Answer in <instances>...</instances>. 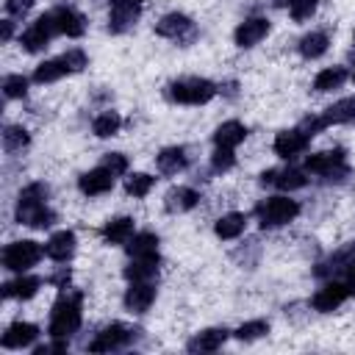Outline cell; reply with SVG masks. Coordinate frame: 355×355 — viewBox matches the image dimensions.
Wrapping results in <instances>:
<instances>
[{
	"label": "cell",
	"instance_id": "33",
	"mask_svg": "<svg viewBox=\"0 0 355 355\" xmlns=\"http://www.w3.org/2000/svg\"><path fill=\"white\" fill-rule=\"evenodd\" d=\"M64 75H72L69 67L64 64V58H61V55H58V58H47V61H42V64L33 69V83H55V80H61Z\"/></svg>",
	"mask_w": 355,
	"mask_h": 355
},
{
	"label": "cell",
	"instance_id": "25",
	"mask_svg": "<svg viewBox=\"0 0 355 355\" xmlns=\"http://www.w3.org/2000/svg\"><path fill=\"white\" fill-rule=\"evenodd\" d=\"M247 125L239 122V119H227L222 122L216 130H214V147H227V150H236L244 139H247Z\"/></svg>",
	"mask_w": 355,
	"mask_h": 355
},
{
	"label": "cell",
	"instance_id": "21",
	"mask_svg": "<svg viewBox=\"0 0 355 355\" xmlns=\"http://www.w3.org/2000/svg\"><path fill=\"white\" fill-rule=\"evenodd\" d=\"M200 191L197 189H191V186H175V189H169L166 191V197H164V208L169 211V214H186V211H194L197 205H200Z\"/></svg>",
	"mask_w": 355,
	"mask_h": 355
},
{
	"label": "cell",
	"instance_id": "9",
	"mask_svg": "<svg viewBox=\"0 0 355 355\" xmlns=\"http://www.w3.org/2000/svg\"><path fill=\"white\" fill-rule=\"evenodd\" d=\"M144 0H108V31L122 36L133 31V25L141 17Z\"/></svg>",
	"mask_w": 355,
	"mask_h": 355
},
{
	"label": "cell",
	"instance_id": "30",
	"mask_svg": "<svg viewBox=\"0 0 355 355\" xmlns=\"http://www.w3.org/2000/svg\"><path fill=\"white\" fill-rule=\"evenodd\" d=\"M244 227H247V216L239 214V211L222 214V216L214 222V233H216V239H222V241H233V239H239V236L244 233Z\"/></svg>",
	"mask_w": 355,
	"mask_h": 355
},
{
	"label": "cell",
	"instance_id": "13",
	"mask_svg": "<svg viewBox=\"0 0 355 355\" xmlns=\"http://www.w3.org/2000/svg\"><path fill=\"white\" fill-rule=\"evenodd\" d=\"M308 172L305 169H297V166H286V169H266V172H261V183L263 186H275V189H280V191H297V189H302L305 183H308V178H305Z\"/></svg>",
	"mask_w": 355,
	"mask_h": 355
},
{
	"label": "cell",
	"instance_id": "10",
	"mask_svg": "<svg viewBox=\"0 0 355 355\" xmlns=\"http://www.w3.org/2000/svg\"><path fill=\"white\" fill-rule=\"evenodd\" d=\"M53 36H58V25H55L53 11H47L42 17H36V22L19 36V44H22L25 53H42L50 44Z\"/></svg>",
	"mask_w": 355,
	"mask_h": 355
},
{
	"label": "cell",
	"instance_id": "19",
	"mask_svg": "<svg viewBox=\"0 0 355 355\" xmlns=\"http://www.w3.org/2000/svg\"><path fill=\"white\" fill-rule=\"evenodd\" d=\"M75 247H78L75 233H72V230H58V233H53V236L47 239L44 255H47L50 261H55V263H67V261L75 255Z\"/></svg>",
	"mask_w": 355,
	"mask_h": 355
},
{
	"label": "cell",
	"instance_id": "28",
	"mask_svg": "<svg viewBox=\"0 0 355 355\" xmlns=\"http://www.w3.org/2000/svg\"><path fill=\"white\" fill-rule=\"evenodd\" d=\"M158 263L161 258L158 255H147V258H130V263L125 266V280L128 283H136V280H155L158 277Z\"/></svg>",
	"mask_w": 355,
	"mask_h": 355
},
{
	"label": "cell",
	"instance_id": "18",
	"mask_svg": "<svg viewBox=\"0 0 355 355\" xmlns=\"http://www.w3.org/2000/svg\"><path fill=\"white\" fill-rule=\"evenodd\" d=\"M233 333L227 327H205L200 333H194L189 341H186V349L189 352H216Z\"/></svg>",
	"mask_w": 355,
	"mask_h": 355
},
{
	"label": "cell",
	"instance_id": "11",
	"mask_svg": "<svg viewBox=\"0 0 355 355\" xmlns=\"http://www.w3.org/2000/svg\"><path fill=\"white\" fill-rule=\"evenodd\" d=\"M308 144H311V136H308L302 128H286V130H280V133L275 136L272 150H275V155L291 161V158L302 155V153L308 150Z\"/></svg>",
	"mask_w": 355,
	"mask_h": 355
},
{
	"label": "cell",
	"instance_id": "29",
	"mask_svg": "<svg viewBox=\"0 0 355 355\" xmlns=\"http://www.w3.org/2000/svg\"><path fill=\"white\" fill-rule=\"evenodd\" d=\"M327 47H330V36H327L324 31H311V33H305V36L297 42V50H300V55H302L305 61L322 58V55L327 53Z\"/></svg>",
	"mask_w": 355,
	"mask_h": 355
},
{
	"label": "cell",
	"instance_id": "40",
	"mask_svg": "<svg viewBox=\"0 0 355 355\" xmlns=\"http://www.w3.org/2000/svg\"><path fill=\"white\" fill-rule=\"evenodd\" d=\"M316 8H319V0H294L288 6V14L294 22H308L316 14Z\"/></svg>",
	"mask_w": 355,
	"mask_h": 355
},
{
	"label": "cell",
	"instance_id": "1",
	"mask_svg": "<svg viewBox=\"0 0 355 355\" xmlns=\"http://www.w3.org/2000/svg\"><path fill=\"white\" fill-rule=\"evenodd\" d=\"M164 94H166L169 103H178V105H205L219 94V86L214 80H208V78L189 75V78L169 80Z\"/></svg>",
	"mask_w": 355,
	"mask_h": 355
},
{
	"label": "cell",
	"instance_id": "24",
	"mask_svg": "<svg viewBox=\"0 0 355 355\" xmlns=\"http://www.w3.org/2000/svg\"><path fill=\"white\" fill-rule=\"evenodd\" d=\"M133 233H136V222L130 216H114L100 230V236H103L105 244H122V247L133 239Z\"/></svg>",
	"mask_w": 355,
	"mask_h": 355
},
{
	"label": "cell",
	"instance_id": "4",
	"mask_svg": "<svg viewBox=\"0 0 355 355\" xmlns=\"http://www.w3.org/2000/svg\"><path fill=\"white\" fill-rule=\"evenodd\" d=\"M308 175H316L322 180H341L349 175V166H347V150L344 147H330V150H319V153H311L305 158V166H302Z\"/></svg>",
	"mask_w": 355,
	"mask_h": 355
},
{
	"label": "cell",
	"instance_id": "43",
	"mask_svg": "<svg viewBox=\"0 0 355 355\" xmlns=\"http://www.w3.org/2000/svg\"><path fill=\"white\" fill-rule=\"evenodd\" d=\"M33 6H36V0H6V14L8 17H25Z\"/></svg>",
	"mask_w": 355,
	"mask_h": 355
},
{
	"label": "cell",
	"instance_id": "38",
	"mask_svg": "<svg viewBox=\"0 0 355 355\" xmlns=\"http://www.w3.org/2000/svg\"><path fill=\"white\" fill-rule=\"evenodd\" d=\"M3 94L8 100H22L28 94V78L25 75H6L3 78Z\"/></svg>",
	"mask_w": 355,
	"mask_h": 355
},
{
	"label": "cell",
	"instance_id": "16",
	"mask_svg": "<svg viewBox=\"0 0 355 355\" xmlns=\"http://www.w3.org/2000/svg\"><path fill=\"white\" fill-rule=\"evenodd\" d=\"M347 297H349V291H347L344 283L327 280V283L313 294L311 305H313V311H319V313H333L336 308H341V305L347 302Z\"/></svg>",
	"mask_w": 355,
	"mask_h": 355
},
{
	"label": "cell",
	"instance_id": "7",
	"mask_svg": "<svg viewBox=\"0 0 355 355\" xmlns=\"http://www.w3.org/2000/svg\"><path fill=\"white\" fill-rule=\"evenodd\" d=\"M14 219H17L19 225L44 230V227H50V225L55 222V211L47 205V200H36V197H22V194H19Z\"/></svg>",
	"mask_w": 355,
	"mask_h": 355
},
{
	"label": "cell",
	"instance_id": "47",
	"mask_svg": "<svg viewBox=\"0 0 355 355\" xmlns=\"http://www.w3.org/2000/svg\"><path fill=\"white\" fill-rule=\"evenodd\" d=\"M291 3H294V0H272V6H275V8H288Z\"/></svg>",
	"mask_w": 355,
	"mask_h": 355
},
{
	"label": "cell",
	"instance_id": "22",
	"mask_svg": "<svg viewBox=\"0 0 355 355\" xmlns=\"http://www.w3.org/2000/svg\"><path fill=\"white\" fill-rule=\"evenodd\" d=\"M53 17H55V25H58V33L61 36L80 39L86 33V19H83L80 11H75L69 6H61V8H53Z\"/></svg>",
	"mask_w": 355,
	"mask_h": 355
},
{
	"label": "cell",
	"instance_id": "17",
	"mask_svg": "<svg viewBox=\"0 0 355 355\" xmlns=\"http://www.w3.org/2000/svg\"><path fill=\"white\" fill-rule=\"evenodd\" d=\"M36 338H39V327H36L33 322H22V319H19V322H11V324L6 327L0 344H3V349H25V347H31Z\"/></svg>",
	"mask_w": 355,
	"mask_h": 355
},
{
	"label": "cell",
	"instance_id": "34",
	"mask_svg": "<svg viewBox=\"0 0 355 355\" xmlns=\"http://www.w3.org/2000/svg\"><path fill=\"white\" fill-rule=\"evenodd\" d=\"M119 128H122V116L116 111H103L92 119V133L97 139H111L119 133Z\"/></svg>",
	"mask_w": 355,
	"mask_h": 355
},
{
	"label": "cell",
	"instance_id": "27",
	"mask_svg": "<svg viewBox=\"0 0 355 355\" xmlns=\"http://www.w3.org/2000/svg\"><path fill=\"white\" fill-rule=\"evenodd\" d=\"M347 80H349V69L341 67V64H333V67H324V69L313 78V92H316V94H327V92L341 89Z\"/></svg>",
	"mask_w": 355,
	"mask_h": 355
},
{
	"label": "cell",
	"instance_id": "15",
	"mask_svg": "<svg viewBox=\"0 0 355 355\" xmlns=\"http://www.w3.org/2000/svg\"><path fill=\"white\" fill-rule=\"evenodd\" d=\"M114 180H116V175L100 164V166H94L78 178V189L86 197H100V194H108L114 189Z\"/></svg>",
	"mask_w": 355,
	"mask_h": 355
},
{
	"label": "cell",
	"instance_id": "46",
	"mask_svg": "<svg viewBox=\"0 0 355 355\" xmlns=\"http://www.w3.org/2000/svg\"><path fill=\"white\" fill-rule=\"evenodd\" d=\"M0 25H3V42H11V36H14V22H11V19H3Z\"/></svg>",
	"mask_w": 355,
	"mask_h": 355
},
{
	"label": "cell",
	"instance_id": "8",
	"mask_svg": "<svg viewBox=\"0 0 355 355\" xmlns=\"http://www.w3.org/2000/svg\"><path fill=\"white\" fill-rule=\"evenodd\" d=\"M155 33L161 39H169V42H178V44H189V42L197 39V25H194L191 17H186L180 11H169L155 22Z\"/></svg>",
	"mask_w": 355,
	"mask_h": 355
},
{
	"label": "cell",
	"instance_id": "5",
	"mask_svg": "<svg viewBox=\"0 0 355 355\" xmlns=\"http://www.w3.org/2000/svg\"><path fill=\"white\" fill-rule=\"evenodd\" d=\"M139 327L133 324H125V322H111L105 324L92 341H89V352H116V349H125L130 347L136 338H139Z\"/></svg>",
	"mask_w": 355,
	"mask_h": 355
},
{
	"label": "cell",
	"instance_id": "48",
	"mask_svg": "<svg viewBox=\"0 0 355 355\" xmlns=\"http://www.w3.org/2000/svg\"><path fill=\"white\" fill-rule=\"evenodd\" d=\"M352 80H355V72H352Z\"/></svg>",
	"mask_w": 355,
	"mask_h": 355
},
{
	"label": "cell",
	"instance_id": "26",
	"mask_svg": "<svg viewBox=\"0 0 355 355\" xmlns=\"http://www.w3.org/2000/svg\"><path fill=\"white\" fill-rule=\"evenodd\" d=\"M39 288H42V277L22 272L19 277L3 283V297H6V300H31V297H36Z\"/></svg>",
	"mask_w": 355,
	"mask_h": 355
},
{
	"label": "cell",
	"instance_id": "45",
	"mask_svg": "<svg viewBox=\"0 0 355 355\" xmlns=\"http://www.w3.org/2000/svg\"><path fill=\"white\" fill-rule=\"evenodd\" d=\"M344 286H347V291H349V297H355V261L344 269V280H341Z\"/></svg>",
	"mask_w": 355,
	"mask_h": 355
},
{
	"label": "cell",
	"instance_id": "14",
	"mask_svg": "<svg viewBox=\"0 0 355 355\" xmlns=\"http://www.w3.org/2000/svg\"><path fill=\"white\" fill-rule=\"evenodd\" d=\"M153 302H155V283H153V280L128 283L125 297H122L125 311H130V313H144V311H150Z\"/></svg>",
	"mask_w": 355,
	"mask_h": 355
},
{
	"label": "cell",
	"instance_id": "41",
	"mask_svg": "<svg viewBox=\"0 0 355 355\" xmlns=\"http://www.w3.org/2000/svg\"><path fill=\"white\" fill-rule=\"evenodd\" d=\"M61 58H64V64L69 67V72H83V69L89 67V58H86V53H83L80 47H69L67 53H61Z\"/></svg>",
	"mask_w": 355,
	"mask_h": 355
},
{
	"label": "cell",
	"instance_id": "3",
	"mask_svg": "<svg viewBox=\"0 0 355 355\" xmlns=\"http://www.w3.org/2000/svg\"><path fill=\"white\" fill-rule=\"evenodd\" d=\"M255 216H258L263 230H275V227H283L300 216V202L291 200L288 194H275V197H266L263 202L255 205Z\"/></svg>",
	"mask_w": 355,
	"mask_h": 355
},
{
	"label": "cell",
	"instance_id": "37",
	"mask_svg": "<svg viewBox=\"0 0 355 355\" xmlns=\"http://www.w3.org/2000/svg\"><path fill=\"white\" fill-rule=\"evenodd\" d=\"M263 336H269V322H266V319H250V322H244V324H239V327L233 330V338H239V341H244V344L258 341V338H263Z\"/></svg>",
	"mask_w": 355,
	"mask_h": 355
},
{
	"label": "cell",
	"instance_id": "49",
	"mask_svg": "<svg viewBox=\"0 0 355 355\" xmlns=\"http://www.w3.org/2000/svg\"><path fill=\"white\" fill-rule=\"evenodd\" d=\"M352 39H355V33H352Z\"/></svg>",
	"mask_w": 355,
	"mask_h": 355
},
{
	"label": "cell",
	"instance_id": "39",
	"mask_svg": "<svg viewBox=\"0 0 355 355\" xmlns=\"http://www.w3.org/2000/svg\"><path fill=\"white\" fill-rule=\"evenodd\" d=\"M233 166H236V153L227 150V147H214L211 169H214V172H230Z\"/></svg>",
	"mask_w": 355,
	"mask_h": 355
},
{
	"label": "cell",
	"instance_id": "20",
	"mask_svg": "<svg viewBox=\"0 0 355 355\" xmlns=\"http://www.w3.org/2000/svg\"><path fill=\"white\" fill-rule=\"evenodd\" d=\"M352 261H355V241H349V244L338 247V250H336V252H330L324 261H319V263H316V269H313V275H316V277H333L336 272H344Z\"/></svg>",
	"mask_w": 355,
	"mask_h": 355
},
{
	"label": "cell",
	"instance_id": "23",
	"mask_svg": "<svg viewBox=\"0 0 355 355\" xmlns=\"http://www.w3.org/2000/svg\"><path fill=\"white\" fill-rule=\"evenodd\" d=\"M155 166H158L161 175H180V172L189 166V150L180 147V144L164 147V150L155 155Z\"/></svg>",
	"mask_w": 355,
	"mask_h": 355
},
{
	"label": "cell",
	"instance_id": "32",
	"mask_svg": "<svg viewBox=\"0 0 355 355\" xmlns=\"http://www.w3.org/2000/svg\"><path fill=\"white\" fill-rule=\"evenodd\" d=\"M130 258H147V255H158V236L153 230H141L133 233V239L125 244Z\"/></svg>",
	"mask_w": 355,
	"mask_h": 355
},
{
	"label": "cell",
	"instance_id": "2",
	"mask_svg": "<svg viewBox=\"0 0 355 355\" xmlns=\"http://www.w3.org/2000/svg\"><path fill=\"white\" fill-rule=\"evenodd\" d=\"M80 322H83V313H80V294H78V291L61 294V297L53 302L47 336H50V338H69L72 333H78Z\"/></svg>",
	"mask_w": 355,
	"mask_h": 355
},
{
	"label": "cell",
	"instance_id": "42",
	"mask_svg": "<svg viewBox=\"0 0 355 355\" xmlns=\"http://www.w3.org/2000/svg\"><path fill=\"white\" fill-rule=\"evenodd\" d=\"M103 166L111 169L114 175H128V155L125 153H105L103 155Z\"/></svg>",
	"mask_w": 355,
	"mask_h": 355
},
{
	"label": "cell",
	"instance_id": "31",
	"mask_svg": "<svg viewBox=\"0 0 355 355\" xmlns=\"http://www.w3.org/2000/svg\"><path fill=\"white\" fill-rule=\"evenodd\" d=\"M319 116H322L324 128H330V125H349V122H355V97H344V100H338V103L327 105Z\"/></svg>",
	"mask_w": 355,
	"mask_h": 355
},
{
	"label": "cell",
	"instance_id": "6",
	"mask_svg": "<svg viewBox=\"0 0 355 355\" xmlns=\"http://www.w3.org/2000/svg\"><path fill=\"white\" fill-rule=\"evenodd\" d=\"M42 255H44V247H42L39 241H33V239H19V241H11V244L3 250V266H6L8 272L22 275V272L33 269V266L42 261Z\"/></svg>",
	"mask_w": 355,
	"mask_h": 355
},
{
	"label": "cell",
	"instance_id": "36",
	"mask_svg": "<svg viewBox=\"0 0 355 355\" xmlns=\"http://www.w3.org/2000/svg\"><path fill=\"white\" fill-rule=\"evenodd\" d=\"M153 186H155V178L147 175V172H128V175H125V191H128L130 197H136V200L147 197V194L153 191Z\"/></svg>",
	"mask_w": 355,
	"mask_h": 355
},
{
	"label": "cell",
	"instance_id": "44",
	"mask_svg": "<svg viewBox=\"0 0 355 355\" xmlns=\"http://www.w3.org/2000/svg\"><path fill=\"white\" fill-rule=\"evenodd\" d=\"M67 347H69V344H67V338H53L50 344L36 347L33 352H36V355H47V352H67Z\"/></svg>",
	"mask_w": 355,
	"mask_h": 355
},
{
	"label": "cell",
	"instance_id": "35",
	"mask_svg": "<svg viewBox=\"0 0 355 355\" xmlns=\"http://www.w3.org/2000/svg\"><path fill=\"white\" fill-rule=\"evenodd\" d=\"M31 144V133L22 128V125H6L3 130V150L6 153H22L25 147Z\"/></svg>",
	"mask_w": 355,
	"mask_h": 355
},
{
	"label": "cell",
	"instance_id": "12",
	"mask_svg": "<svg viewBox=\"0 0 355 355\" xmlns=\"http://www.w3.org/2000/svg\"><path fill=\"white\" fill-rule=\"evenodd\" d=\"M269 31H272V25H269L266 17H247L244 22L236 25L233 42H236V47L250 50V47H255L258 42H263V39L269 36Z\"/></svg>",
	"mask_w": 355,
	"mask_h": 355
}]
</instances>
